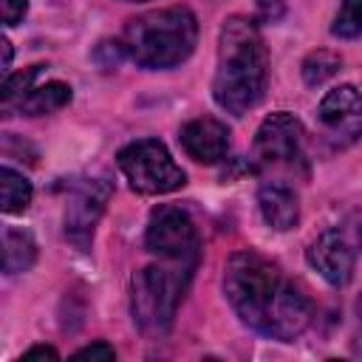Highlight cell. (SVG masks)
Instances as JSON below:
<instances>
[{"label": "cell", "mask_w": 362, "mask_h": 362, "mask_svg": "<svg viewBox=\"0 0 362 362\" xmlns=\"http://www.w3.org/2000/svg\"><path fill=\"white\" fill-rule=\"evenodd\" d=\"M223 291L235 314L266 337L291 342L311 322V300L257 252H235L226 260Z\"/></svg>", "instance_id": "6da1fadb"}, {"label": "cell", "mask_w": 362, "mask_h": 362, "mask_svg": "<svg viewBox=\"0 0 362 362\" xmlns=\"http://www.w3.org/2000/svg\"><path fill=\"white\" fill-rule=\"evenodd\" d=\"M266 88V45L249 17H229L221 28L218 68L212 79L215 102L232 116L255 107Z\"/></svg>", "instance_id": "7a4b0ae2"}, {"label": "cell", "mask_w": 362, "mask_h": 362, "mask_svg": "<svg viewBox=\"0 0 362 362\" xmlns=\"http://www.w3.org/2000/svg\"><path fill=\"white\" fill-rule=\"evenodd\" d=\"M198 40V23L189 8L170 6L127 20L119 48L141 68L181 65Z\"/></svg>", "instance_id": "3957f363"}, {"label": "cell", "mask_w": 362, "mask_h": 362, "mask_svg": "<svg viewBox=\"0 0 362 362\" xmlns=\"http://www.w3.org/2000/svg\"><path fill=\"white\" fill-rule=\"evenodd\" d=\"M189 272L192 257H181L173 266H147L133 277V320L144 334L164 337L170 331Z\"/></svg>", "instance_id": "277c9868"}, {"label": "cell", "mask_w": 362, "mask_h": 362, "mask_svg": "<svg viewBox=\"0 0 362 362\" xmlns=\"http://www.w3.org/2000/svg\"><path fill=\"white\" fill-rule=\"evenodd\" d=\"M119 167L130 187L144 195H164L184 187L187 175L158 139H139L119 153Z\"/></svg>", "instance_id": "5b68a950"}, {"label": "cell", "mask_w": 362, "mask_h": 362, "mask_svg": "<svg viewBox=\"0 0 362 362\" xmlns=\"http://www.w3.org/2000/svg\"><path fill=\"white\" fill-rule=\"evenodd\" d=\"M255 161L260 167H294L303 161V124L286 110L266 116L255 136Z\"/></svg>", "instance_id": "8992f818"}, {"label": "cell", "mask_w": 362, "mask_h": 362, "mask_svg": "<svg viewBox=\"0 0 362 362\" xmlns=\"http://www.w3.org/2000/svg\"><path fill=\"white\" fill-rule=\"evenodd\" d=\"M144 246L167 260H181V257H195V226L189 215L178 206H158L150 215L147 232H144Z\"/></svg>", "instance_id": "52a82bcc"}, {"label": "cell", "mask_w": 362, "mask_h": 362, "mask_svg": "<svg viewBox=\"0 0 362 362\" xmlns=\"http://www.w3.org/2000/svg\"><path fill=\"white\" fill-rule=\"evenodd\" d=\"M317 119L334 147H348L362 136V93L354 85L328 90L317 107Z\"/></svg>", "instance_id": "ba28073f"}, {"label": "cell", "mask_w": 362, "mask_h": 362, "mask_svg": "<svg viewBox=\"0 0 362 362\" xmlns=\"http://www.w3.org/2000/svg\"><path fill=\"white\" fill-rule=\"evenodd\" d=\"M110 198V184L105 178H93L85 181L65 206V235L68 240L79 249L88 252L90 249V238H93V226L105 212V204Z\"/></svg>", "instance_id": "9c48e42d"}, {"label": "cell", "mask_w": 362, "mask_h": 362, "mask_svg": "<svg viewBox=\"0 0 362 362\" xmlns=\"http://www.w3.org/2000/svg\"><path fill=\"white\" fill-rule=\"evenodd\" d=\"M308 263L331 283V286H345L354 274V249L342 238V232L328 229L322 232L311 249H308Z\"/></svg>", "instance_id": "30bf717a"}, {"label": "cell", "mask_w": 362, "mask_h": 362, "mask_svg": "<svg viewBox=\"0 0 362 362\" xmlns=\"http://www.w3.org/2000/svg\"><path fill=\"white\" fill-rule=\"evenodd\" d=\"M178 139H181V147L201 164H215L229 150V130L212 116H201V119L187 122L181 127Z\"/></svg>", "instance_id": "8fae6325"}, {"label": "cell", "mask_w": 362, "mask_h": 362, "mask_svg": "<svg viewBox=\"0 0 362 362\" xmlns=\"http://www.w3.org/2000/svg\"><path fill=\"white\" fill-rule=\"evenodd\" d=\"M257 204H260V212L266 218L269 226L286 232V229H294L297 221H300V204H297V195L291 187L280 184V181H266L257 192Z\"/></svg>", "instance_id": "7c38bea8"}, {"label": "cell", "mask_w": 362, "mask_h": 362, "mask_svg": "<svg viewBox=\"0 0 362 362\" xmlns=\"http://www.w3.org/2000/svg\"><path fill=\"white\" fill-rule=\"evenodd\" d=\"M71 102V88L65 82H45V85H37L31 88L23 99H20V113H28V116H42V113H51V110H59Z\"/></svg>", "instance_id": "4fadbf2b"}, {"label": "cell", "mask_w": 362, "mask_h": 362, "mask_svg": "<svg viewBox=\"0 0 362 362\" xmlns=\"http://www.w3.org/2000/svg\"><path fill=\"white\" fill-rule=\"evenodd\" d=\"M37 257V243L28 232L23 229H6L3 232V269L8 274H17V272H25Z\"/></svg>", "instance_id": "5bb4252c"}, {"label": "cell", "mask_w": 362, "mask_h": 362, "mask_svg": "<svg viewBox=\"0 0 362 362\" xmlns=\"http://www.w3.org/2000/svg\"><path fill=\"white\" fill-rule=\"evenodd\" d=\"M0 206L3 212L8 215H17V212H25L28 204H31V184L23 178V173L11 170V167H3L0 170Z\"/></svg>", "instance_id": "9a60e30c"}, {"label": "cell", "mask_w": 362, "mask_h": 362, "mask_svg": "<svg viewBox=\"0 0 362 362\" xmlns=\"http://www.w3.org/2000/svg\"><path fill=\"white\" fill-rule=\"evenodd\" d=\"M339 57L331 54V51H311L305 59H303V79L308 85H322L325 79H331L337 71H339Z\"/></svg>", "instance_id": "2e32d148"}, {"label": "cell", "mask_w": 362, "mask_h": 362, "mask_svg": "<svg viewBox=\"0 0 362 362\" xmlns=\"http://www.w3.org/2000/svg\"><path fill=\"white\" fill-rule=\"evenodd\" d=\"M331 31L339 37V40H354L362 34V0H342L337 17H334V25Z\"/></svg>", "instance_id": "e0dca14e"}, {"label": "cell", "mask_w": 362, "mask_h": 362, "mask_svg": "<svg viewBox=\"0 0 362 362\" xmlns=\"http://www.w3.org/2000/svg\"><path fill=\"white\" fill-rule=\"evenodd\" d=\"M40 68H42V65H31V68H25V71H20V74H11V76L3 82V105H11L14 99H23V96L31 90V82L37 79ZM17 105H20V102H17Z\"/></svg>", "instance_id": "ac0fdd59"}, {"label": "cell", "mask_w": 362, "mask_h": 362, "mask_svg": "<svg viewBox=\"0 0 362 362\" xmlns=\"http://www.w3.org/2000/svg\"><path fill=\"white\" fill-rule=\"evenodd\" d=\"M28 0H0V14H3V25H17L25 17Z\"/></svg>", "instance_id": "d6986e66"}, {"label": "cell", "mask_w": 362, "mask_h": 362, "mask_svg": "<svg viewBox=\"0 0 362 362\" xmlns=\"http://www.w3.org/2000/svg\"><path fill=\"white\" fill-rule=\"evenodd\" d=\"M116 354H113V348L107 345V342H93V345H88V348H79L76 354H74V359H113Z\"/></svg>", "instance_id": "ffe728a7"}, {"label": "cell", "mask_w": 362, "mask_h": 362, "mask_svg": "<svg viewBox=\"0 0 362 362\" xmlns=\"http://www.w3.org/2000/svg\"><path fill=\"white\" fill-rule=\"evenodd\" d=\"M34 359H59V354L54 348H48V345H37V348H31V351H25L20 356V362H34Z\"/></svg>", "instance_id": "44dd1931"}, {"label": "cell", "mask_w": 362, "mask_h": 362, "mask_svg": "<svg viewBox=\"0 0 362 362\" xmlns=\"http://www.w3.org/2000/svg\"><path fill=\"white\" fill-rule=\"evenodd\" d=\"M0 45H3V68H8L11 65V45H8V40H3Z\"/></svg>", "instance_id": "7402d4cb"}, {"label": "cell", "mask_w": 362, "mask_h": 362, "mask_svg": "<svg viewBox=\"0 0 362 362\" xmlns=\"http://www.w3.org/2000/svg\"><path fill=\"white\" fill-rule=\"evenodd\" d=\"M260 6H269V3H277V0H257Z\"/></svg>", "instance_id": "603a6c76"}, {"label": "cell", "mask_w": 362, "mask_h": 362, "mask_svg": "<svg viewBox=\"0 0 362 362\" xmlns=\"http://www.w3.org/2000/svg\"><path fill=\"white\" fill-rule=\"evenodd\" d=\"M136 3H139V0H136Z\"/></svg>", "instance_id": "cb8c5ba5"}]
</instances>
